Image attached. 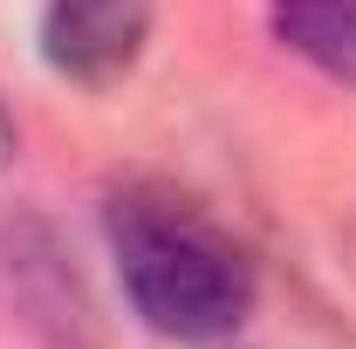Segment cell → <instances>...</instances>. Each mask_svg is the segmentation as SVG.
I'll return each mask as SVG.
<instances>
[{
	"instance_id": "6da1fadb",
	"label": "cell",
	"mask_w": 356,
	"mask_h": 349,
	"mask_svg": "<svg viewBox=\"0 0 356 349\" xmlns=\"http://www.w3.org/2000/svg\"><path fill=\"white\" fill-rule=\"evenodd\" d=\"M117 281L137 322L172 343H226L261 295L247 247L172 185H124L103 206Z\"/></svg>"
},
{
	"instance_id": "7a4b0ae2",
	"label": "cell",
	"mask_w": 356,
	"mask_h": 349,
	"mask_svg": "<svg viewBox=\"0 0 356 349\" xmlns=\"http://www.w3.org/2000/svg\"><path fill=\"white\" fill-rule=\"evenodd\" d=\"M0 308L42 349H103V308L89 295L69 240L42 213L0 219Z\"/></svg>"
},
{
	"instance_id": "3957f363",
	"label": "cell",
	"mask_w": 356,
	"mask_h": 349,
	"mask_svg": "<svg viewBox=\"0 0 356 349\" xmlns=\"http://www.w3.org/2000/svg\"><path fill=\"white\" fill-rule=\"evenodd\" d=\"M151 21H158V0H48L42 62L76 89H110L137 69Z\"/></svg>"
},
{
	"instance_id": "277c9868",
	"label": "cell",
	"mask_w": 356,
	"mask_h": 349,
	"mask_svg": "<svg viewBox=\"0 0 356 349\" xmlns=\"http://www.w3.org/2000/svg\"><path fill=\"white\" fill-rule=\"evenodd\" d=\"M267 28L329 83H356V0H267Z\"/></svg>"
},
{
	"instance_id": "5b68a950",
	"label": "cell",
	"mask_w": 356,
	"mask_h": 349,
	"mask_svg": "<svg viewBox=\"0 0 356 349\" xmlns=\"http://www.w3.org/2000/svg\"><path fill=\"white\" fill-rule=\"evenodd\" d=\"M14 151H21V124L7 117V103H0V172L14 165Z\"/></svg>"
}]
</instances>
